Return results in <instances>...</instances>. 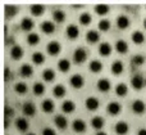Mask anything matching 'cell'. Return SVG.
<instances>
[{
	"mask_svg": "<svg viewBox=\"0 0 146 135\" xmlns=\"http://www.w3.org/2000/svg\"><path fill=\"white\" fill-rule=\"evenodd\" d=\"M86 58H87V53H86V50L83 48H78V49H76L74 50V54H73V61H74L77 64L83 63V62L86 61Z\"/></svg>",
	"mask_w": 146,
	"mask_h": 135,
	"instance_id": "obj_1",
	"label": "cell"
},
{
	"mask_svg": "<svg viewBox=\"0 0 146 135\" xmlns=\"http://www.w3.org/2000/svg\"><path fill=\"white\" fill-rule=\"evenodd\" d=\"M144 84H146V81L144 80V77L141 76V75H135L131 79V85L133 89L136 90H140L144 88Z\"/></svg>",
	"mask_w": 146,
	"mask_h": 135,
	"instance_id": "obj_2",
	"label": "cell"
},
{
	"mask_svg": "<svg viewBox=\"0 0 146 135\" xmlns=\"http://www.w3.org/2000/svg\"><path fill=\"white\" fill-rule=\"evenodd\" d=\"M69 82H71V85L74 89H81L83 86V84H85V80H83V77L81 75H73L71 80H69Z\"/></svg>",
	"mask_w": 146,
	"mask_h": 135,
	"instance_id": "obj_3",
	"label": "cell"
},
{
	"mask_svg": "<svg viewBox=\"0 0 146 135\" xmlns=\"http://www.w3.org/2000/svg\"><path fill=\"white\" fill-rule=\"evenodd\" d=\"M46 50H48V53L50 55H56L60 51V44L58 41H50L48 44V46H46Z\"/></svg>",
	"mask_w": 146,
	"mask_h": 135,
	"instance_id": "obj_4",
	"label": "cell"
},
{
	"mask_svg": "<svg viewBox=\"0 0 146 135\" xmlns=\"http://www.w3.org/2000/svg\"><path fill=\"white\" fill-rule=\"evenodd\" d=\"M85 104L88 111H95L99 108V100H98V98H95V97H88L87 99H86Z\"/></svg>",
	"mask_w": 146,
	"mask_h": 135,
	"instance_id": "obj_5",
	"label": "cell"
},
{
	"mask_svg": "<svg viewBox=\"0 0 146 135\" xmlns=\"http://www.w3.org/2000/svg\"><path fill=\"white\" fill-rule=\"evenodd\" d=\"M23 113H25L26 116H30V117H32V116H35L36 113V107L33 103L31 102H27L23 104Z\"/></svg>",
	"mask_w": 146,
	"mask_h": 135,
	"instance_id": "obj_6",
	"label": "cell"
},
{
	"mask_svg": "<svg viewBox=\"0 0 146 135\" xmlns=\"http://www.w3.org/2000/svg\"><path fill=\"white\" fill-rule=\"evenodd\" d=\"M132 111H133L135 113H144L145 112V103L142 102V100L137 99L135 100L133 103H132Z\"/></svg>",
	"mask_w": 146,
	"mask_h": 135,
	"instance_id": "obj_7",
	"label": "cell"
},
{
	"mask_svg": "<svg viewBox=\"0 0 146 135\" xmlns=\"http://www.w3.org/2000/svg\"><path fill=\"white\" fill-rule=\"evenodd\" d=\"M115 133L118 135H126L127 133H128V125H127L124 121H119L118 124L115 125Z\"/></svg>",
	"mask_w": 146,
	"mask_h": 135,
	"instance_id": "obj_8",
	"label": "cell"
},
{
	"mask_svg": "<svg viewBox=\"0 0 146 135\" xmlns=\"http://www.w3.org/2000/svg\"><path fill=\"white\" fill-rule=\"evenodd\" d=\"M72 128L76 133H83L86 130V124L83 120H74L72 124Z\"/></svg>",
	"mask_w": 146,
	"mask_h": 135,
	"instance_id": "obj_9",
	"label": "cell"
},
{
	"mask_svg": "<svg viewBox=\"0 0 146 135\" xmlns=\"http://www.w3.org/2000/svg\"><path fill=\"white\" fill-rule=\"evenodd\" d=\"M98 89L103 93L109 92L110 90V81L108 79H100L98 81Z\"/></svg>",
	"mask_w": 146,
	"mask_h": 135,
	"instance_id": "obj_10",
	"label": "cell"
},
{
	"mask_svg": "<svg viewBox=\"0 0 146 135\" xmlns=\"http://www.w3.org/2000/svg\"><path fill=\"white\" fill-rule=\"evenodd\" d=\"M41 30H42V32H45L46 35H49V33H53L54 31H55V26H54V23L50 22V21H45V22H42V25H41Z\"/></svg>",
	"mask_w": 146,
	"mask_h": 135,
	"instance_id": "obj_11",
	"label": "cell"
},
{
	"mask_svg": "<svg viewBox=\"0 0 146 135\" xmlns=\"http://www.w3.org/2000/svg\"><path fill=\"white\" fill-rule=\"evenodd\" d=\"M54 122H55L56 128L58 129H62V130H64V129L67 128V125H68V121H67V118L64 117V116L62 115H58L55 117V120H54Z\"/></svg>",
	"mask_w": 146,
	"mask_h": 135,
	"instance_id": "obj_12",
	"label": "cell"
},
{
	"mask_svg": "<svg viewBox=\"0 0 146 135\" xmlns=\"http://www.w3.org/2000/svg\"><path fill=\"white\" fill-rule=\"evenodd\" d=\"M108 112L110 113L111 116H117L119 112H121V104L118 102H111L108 104Z\"/></svg>",
	"mask_w": 146,
	"mask_h": 135,
	"instance_id": "obj_13",
	"label": "cell"
},
{
	"mask_svg": "<svg viewBox=\"0 0 146 135\" xmlns=\"http://www.w3.org/2000/svg\"><path fill=\"white\" fill-rule=\"evenodd\" d=\"M33 26H35L33 21L31 19V18H28V17H25L22 19V22H21V28L25 30V31H31L33 28Z\"/></svg>",
	"mask_w": 146,
	"mask_h": 135,
	"instance_id": "obj_14",
	"label": "cell"
},
{
	"mask_svg": "<svg viewBox=\"0 0 146 135\" xmlns=\"http://www.w3.org/2000/svg\"><path fill=\"white\" fill-rule=\"evenodd\" d=\"M99 53H100V55L108 57L109 54L111 53V46H110V44H108V43H101L100 45H99Z\"/></svg>",
	"mask_w": 146,
	"mask_h": 135,
	"instance_id": "obj_15",
	"label": "cell"
},
{
	"mask_svg": "<svg viewBox=\"0 0 146 135\" xmlns=\"http://www.w3.org/2000/svg\"><path fill=\"white\" fill-rule=\"evenodd\" d=\"M74 110H76V104L72 100H64L63 104H62V111H63L64 113H71Z\"/></svg>",
	"mask_w": 146,
	"mask_h": 135,
	"instance_id": "obj_16",
	"label": "cell"
},
{
	"mask_svg": "<svg viewBox=\"0 0 146 135\" xmlns=\"http://www.w3.org/2000/svg\"><path fill=\"white\" fill-rule=\"evenodd\" d=\"M67 35H68L69 39H76L80 35V30H78V27L76 25H69L67 27Z\"/></svg>",
	"mask_w": 146,
	"mask_h": 135,
	"instance_id": "obj_17",
	"label": "cell"
},
{
	"mask_svg": "<svg viewBox=\"0 0 146 135\" xmlns=\"http://www.w3.org/2000/svg\"><path fill=\"white\" fill-rule=\"evenodd\" d=\"M10 55L13 59H21L23 57V49L18 45H14L10 49Z\"/></svg>",
	"mask_w": 146,
	"mask_h": 135,
	"instance_id": "obj_18",
	"label": "cell"
},
{
	"mask_svg": "<svg viewBox=\"0 0 146 135\" xmlns=\"http://www.w3.org/2000/svg\"><path fill=\"white\" fill-rule=\"evenodd\" d=\"M86 39H87L88 43L95 44V43H98V41H99L100 36H99V32H98V31H95V30H90V31L87 32V35H86Z\"/></svg>",
	"mask_w": 146,
	"mask_h": 135,
	"instance_id": "obj_19",
	"label": "cell"
},
{
	"mask_svg": "<svg viewBox=\"0 0 146 135\" xmlns=\"http://www.w3.org/2000/svg\"><path fill=\"white\" fill-rule=\"evenodd\" d=\"M41 107H42V111L46 113H50L54 111V108H55V106H54V102L51 99H45L42 102V104H41Z\"/></svg>",
	"mask_w": 146,
	"mask_h": 135,
	"instance_id": "obj_20",
	"label": "cell"
},
{
	"mask_svg": "<svg viewBox=\"0 0 146 135\" xmlns=\"http://www.w3.org/2000/svg\"><path fill=\"white\" fill-rule=\"evenodd\" d=\"M115 49L118 53L121 54H126L127 51H128V45H127V43L124 40H118L115 43Z\"/></svg>",
	"mask_w": 146,
	"mask_h": 135,
	"instance_id": "obj_21",
	"label": "cell"
},
{
	"mask_svg": "<svg viewBox=\"0 0 146 135\" xmlns=\"http://www.w3.org/2000/svg\"><path fill=\"white\" fill-rule=\"evenodd\" d=\"M117 25H118L119 28H122V30H124V28H127L129 26V19L127 15H119L118 19H117Z\"/></svg>",
	"mask_w": 146,
	"mask_h": 135,
	"instance_id": "obj_22",
	"label": "cell"
},
{
	"mask_svg": "<svg viewBox=\"0 0 146 135\" xmlns=\"http://www.w3.org/2000/svg\"><path fill=\"white\" fill-rule=\"evenodd\" d=\"M15 125H17V129L19 131H26L28 129V121L23 117H19L15 120Z\"/></svg>",
	"mask_w": 146,
	"mask_h": 135,
	"instance_id": "obj_23",
	"label": "cell"
},
{
	"mask_svg": "<svg viewBox=\"0 0 146 135\" xmlns=\"http://www.w3.org/2000/svg\"><path fill=\"white\" fill-rule=\"evenodd\" d=\"M31 13H32L33 15H36V17H38V15L44 14V10H45V7L41 4H33L31 5Z\"/></svg>",
	"mask_w": 146,
	"mask_h": 135,
	"instance_id": "obj_24",
	"label": "cell"
},
{
	"mask_svg": "<svg viewBox=\"0 0 146 135\" xmlns=\"http://www.w3.org/2000/svg\"><path fill=\"white\" fill-rule=\"evenodd\" d=\"M132 41H133L135 44H137V45H140V44H142L144 43V40H145V36H144V33L141 32V31H135L133 33H132Z\"/></svg>",
	"mask_w": 146,
	"mask_h": 135,
	"instance_id": "obj_25",
	"label": "cell"
},
{
	"mask_svg": "<svg viewBox=\"0 0 146 135\" xmlns=\"http://www.w3.org/2000/svg\"><path fill=\"white\" fill-rule=\"evenodd\" d=\"M91 126H92L94 129H96V130H100V129H103V126H104L103 117H99V116H96V117L91 118Z\"/></svg>",
	"mask_w": 146,
	"mask_h": 135,
	"instance_id": "obj_26",
	"label": "cell"
},
{
	"mask_svg": "<svg viewBox=\"0 0 146 135\" xmlns=\"http://www.w3.org/2000/svg\"><path fill=\"white\" fill-rule=\"evenodd\" d=\"M19 72L23 77H30L31 75L33 74V68L30 66V64H23V66L19 68Z\"/></svg>",
	"mask_w": 146,
	"mask_h": 135,
	"instance_id": "obj_27",
	"label": "cell"
},
{
	"mask_svg": "<svg viewBox=\"0 0 146 135\" xmlns=\"http://www.w3.org/2000/svg\"><path fill=\"white\" fill-rule=\"evenodd\" d=\"M111 72L114 75H121L123 72V63L121 61H115L111 64Z\"/></svg>",
	"mask_w": 146,
	"mask_h": 135,
	"instance_id": "obj_28",
	"label": "cell"
},
{
	"mask_svg": "<svg viewBox=\"0 0 146 135\" xmlns=\"http://www.w3.org/2000/svg\"><path fill=\"white\" fill-rule=\"evenodd\" d=\"M90 70L92 72H95V74H98V72H100L101 70H103V63H101L100 61H98V59L91 61L90 62Z\"/></svg>",
	"mask_w": 146,
	"mask_h": 135,
	"instance_id": "obj_29",
	"label": "cell"
},
{
	"mask_svg": "<svg viewBox=\"0 0 146 135\" xmlns=\"http://www.w3.org/2000/svg\"><path fill=\"white\" fill-rule=\"evenodd\" d=\"M58 68L62 72L69 71V68H71V62H69L68 59H60V61L58 62Z\"/></svg>",
	"mask_w": 146,
	"mask_h": 135,
	"instance_id": "obj_30",
	"label": "cell"
},
{
	"mask_svg": "<svg viewBox=\"0 0 146 135\" xmlns=\"http://www.w3.org/2000/svg\"><path fill=\"white\" fill-rule=\"evenodd\" d=\"M95 12L98 13L99 15H105V14H108V12H109V5H106V4H98L95 7Z\"/></svg>",
	"mask_w": 146,
	"mask_h": 135,
	"instance_id": "obj_31",
	"label": "cell"
},
{
	"mask_svg": "<svg viewBox=\"0 0 146 135\" xmlns=\"http://www.w3.org/2000/svg\"><path fill=\"white\" fill-rule=\"evenodd\" d=\"M42 77L45 81H53V80L55 79V72L51 68H46L45 71L42 72Z\"/></svg>",
	"mask_w": 146,
	"mask_h": 135,
	"instance_id": "obj_32",
	"label": "cell"
},
{
	"mask_svg": "<svg viewBox=\"0 0 146 135\" xmlns=\"http://www.w3.org/2000/svg\"><path fill=\"white\" fill-rule=\"evenodd\" d=\"M128 93V88H127L126 84H118L115 88V94L119 95V97H124V95Z\"/></svg>",
	"mask_w": 146,
	"mask_h": 135,
	"instance_id": "obj_33",
	"label": "cell"
},
{
	"mask_svg": "<svg viewBox=\"0 0 146 135\" xmlns=\"http://www.w3.org/2000/svg\"><path fill=\"white\" fill-rule=\"evenodd\" d=\"M53 94L55 95L56 98H62L66 95V88L63 85H56L55 88L53 89Z\"/></svg>",
	"mask_w": 146,
	"mask_h": 135,
	"instance_id": "obj_34",
	"label": "cell"
},
{
	"mask_svg": "<svg viewBox=\"0 0 146 135\" xmlns=\"http://www.w3.org/2000/svg\"><path fill=\"white\" fill-rule=\"evenodd\" d=\"M32 62L36 64H42L44 62H45V57H44L42 53H40V51H36V53L32 54Z\"/></svg>",
	"mask_w": 146,
	"mask_h": 135,
	"instance_id": "obj_35",
	"label": "cell"
},
{
	"mask_svg": "<svg viewBox=\"0 0 146 135\" xmlns=\"http://www.w3.org/2000/svg\"><path fill=\"white\" fill-rule=\"evenodd\" d=\"M53 18L55 22L62 23V22H64V19H66V13H64L63 10H55L53 14Z\"/></svg>",
	"mask_w": 146,
	"mask_h": 135,
	"instance_id": "obj_36",
	"label": "cell"
},
{
	"mask_svg": "<svg viewBox=\"0 0 146 135\" xmlns=\"http://www.w3.org/2000/svg\"><path fill=\"white\" fill-rule=\"evenodd\" d=\"M38 41H40V37H38L37 33H33V32L28 33V36H27V43L30 44V45H36Z\"/></svg>",
	"mask_w": 146,
	"mask_h": 135,
	"instance_id": "obj_37",
	"label": "cell"
},
{
	"mask_svg": "<svg viewBox=\"0 0 146 135\" xmlns=\"http://www.w3.org/2000/svg\"><path fill=\"white\" fill-rule=\"evenodd\" d=\"M32 90L36 95H42L44 93H45V86H44V84H41V82H36V84L33 85Z\"/></svg>",
	"mask_w": 146,
	"mask_h": 135,
	"instance_id": "obj_38",
	"label": "cell"
},
{
	"mask_svg": "<svg viewBox=\"0 0 146 135\" xmlns=\"http://www.w3.org/2000/svg\"><path fill=\"white\" fill-rule=\"evenodd\" d=\"M15 13H17V7L15 5H5V14L8 17H13V15H15Z\"/></svg>",
	"mask_w": 146,
	"mask_h": 135,
	"instance_id": "obj_39",
	"label": "cell"
},
{
	"mask_svg": "<svg viewBox=\"0 0 146 135\" xmlns=\"http://www.w3.org/2000/svg\"><path fill=\"white\" fill-rule=\"evenodd\" d=\"M80 22H81V25H85V26L90 25V22H91V15L88 14V13H82V14L80 15Z\"/></svg>",
	"mask_w": 146,
	"mask_h": 135,
	"instance_id": "obj_40",
	"label": "cell"
},
{
	"mask_svg": "<svg viewBox=\"0 0 146 135\" xmlns=\"http://www.w3.org/2000/svg\"><path fill=\"white\" fill-rule=\"evenodd\" d=\"M14 89L18 94H25V93L27 92V85H26L25 82H18V84H15Z\"/></svg>",
	"mask_w": 146,
	"mask_h": 135,
	"instance_id": "obj_41",
	"label": "cell"
},
{
	"mask_svg": "<svg viewBox=\"0 0 146 135\" xmlns=\"http://www.w3.org/2000/svg\"><path fill=\"white\" fill-rule=\"evenodd\" d=\"M132 64H136V66H141V64H144L145 62V58L144 55H133L131 59Z\"/></svg>",
	"mask_w": 146,
	"mask_h": 135,
	"instance_id": "obj_42",
	"label": "cell"
},
{
	"mask_svg": "<svg viewBox=\"0 0 146 135\" xmlns=\"http://www.w3.org/2000/svg\"><path fill=\"white\" fill-rule=\"evenodd\" d=\"M109 28H110V22H109L108 19H101L100 22H99V30L108 31Z\"/></svg>",
	"mask_w": 146,
	"mask_h": 135,
	"instance_id": "obj_43",
	"label": "cell"
},
{
	"mask_svg": "<svg viewBox=\"0 0 146 135\" xmlns=\"http://www.w3.org/2000/svg\"><path fill=\"white\" fill-rule=\"evenodd\" d=\"M41 135H56V133H55V130H53L51 128H45L42 130V134Z\"/></svg>",
	"mask_w": 146,
	"mask_h": 135,
	"instance_id": "obj_44",
	"label": "cell"
},
{
	"mask_svg": "<svg viewBox=\"0 0 146 135\" xmlns=\"http://www.w3.org/2000/svg\"><path fill=\"white\" fill-rule=\"evenodd\" d=\"M14 115V111L13 110H9V108H5V116H7V117H12V116Z\"/></svg>",
	"mask_w": 146,
	"mask_h": 135,
	"instance_id": "obj_45",
	"label": "cell"
},
{
	"mask_svg": "<svg viewBox=\"0 0 146 135\" xmlns=\"http://www.w3.org/2000/svg\"><path fill=\"white\" fill-rule=\"evenodd\" d=\"M137 135H146V129H141V130L139 131V134Z\"/></svg>",
	"mask_w": 146,
	"mask_h": 135,
	"instance_id": "obj_46",
	"label": "cell"
},
{
	"mask_svg": "<svg viewBox=\"0 0 146 135\" xmlns=\"http://www.w3.org/2000/svg\"><path fill=\"white\" fill-rule=\"evenodd\" d=\"M8 77H9V70L5 68V80H8Z\"/></svg>",
	"mask_w": 146,
	"mask_h": 135,
	"instance_id": "obj_47",
	"label": "cell"
},
{
	"mask_svg": "<svg viewBox=\"0 0 146 135\" xmlns=\"http://www.w3.org/2000/svg\"><path fill=\"white\" fill-rule=\"evenodd\" d=\"M96 135H106V133H104V131H98Z\"/></svg>",
	"mask_w": 146,
	"mask_h": 135,
	"instance_id": "obj_48",
	"label": "cell"
},
{
	"mask_svg": "<svg viewBox=\"0 0 146 135\" xmlns=\"http://www.w3.org/2000/svg\"><path fill=\"white\" fill-rule=\"evenodd\" d=\"M144 26H145V28H146V19L144 21Z\"/></svg>",
	"mask_w": 146,
	"mask_h": 135,
	"instance_id": "obj_49",
	"label": "cell"
},
{
	"mask_svg": "<svg viewBox=\"0 0 146 135\" xmlns=\"http://www.w3.org/2000/svg\"><path fill=\"white\" fill-rule=\"evenodd\" d=\"M27 135H36V134H33V133H30V134H27Z\"/></svg>",
	"mask_w": 146,
	"mask_h": 135,
	"instance_id": "obj_50",
	"label": "cell"
},
{
	"mask_svg": "<svg viewBox=\"0 0 146 135\" xmlns=\"http://www.w3.org/2000/svg\"><path fill=\"white\" fill-rule=\"evenodd\" d=\"M145 81H146V80H145Z\"/></svg>",
	"mask_w": 146,
	"mask_h": 135,
	"instance_id": "obj_51",
	"label": "cell"
}]
</instances>
